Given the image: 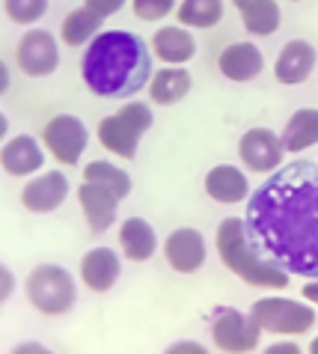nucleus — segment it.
<instances>
[{
  "instance_id": "23",
  "label": "nucleus",
  "mask_w": 318,
  "mask_h": 354,
  "mask_svg": "<svg viewBox=\"0 0 318 354\" xmlns=\"http://www.w3.org/2000/svg\"><path fill=\"white\" fill-rule=\"evenodd\" d=\"M102 21L104 15H98L95 9H89L86 3L72 9V12L66 15L63 21V30H59V36H63V42L68 48H77V45H89L93 39L102 33Z\"/></svg>"
},
{
  "instance_id": "9",
  "label": "nucleus",
  "mask_w": 318,
  "mask_h": 354,
  "mask_svg": "<svg viewBox=\"0 0 318 354\" xmlns=\"http://www.w3.org/2000/svg\"><path fill=\"white\" fill-rule=\"evenodd\" d=\"M15 57L27 77H48V75H54L59 66V45H57L54 33L42 30V27H30V30L18 39Z\"/></svg>"
},
{
  "instance_id": "31",
  "label": "nucleus",
  "mask_w": 318,
  "mask_h": 354,
  "mask_svg": "<svg viewBox=\"0 0 318 354\" xmlns=\"http://www.w3.org/2000/svg\"><path fill=\"white\" fill-rule=\"evenodd\" d=\"M301 295H303V298L310 301V304H315V307H318V280H315V283H306Z\"/></svg>"
},
{
  "instance_id": "24",
  "label": "nucleus",
  "mask_w": 318,
  "mask_h": 354,
  "mask_svg": "<svg viewBox=\"0 0 318 354\" xmlns=\"http://www.w3.org/2000/svg\"><path fill=\"white\" fill-rule=\"evenodd\" d=\"M238 15H241L244 30L253 36H271L280 30V6H277V0H253L244 9H238Z\"/></svg>"
},
{
  "instance_id": "34",
  "label": "nucleus",
  "mask_w": 318,
  "mask_h": 354,
  "mask_svg": "<svg viewBox=\"0 0 318 354\" xmlns=\"http://www.w3.org/2000/svg\"><path fill=\"white\" fill-rule=\"evenodd\" d=\"M21 351H42V346H33V342H24V346H18L12 354H21Z\"/></svg>"
},
{
  "instance_id": "2",
  "label": "nucleus",
  "mask_w": 318,
  "mask_h": 354,
  "mask_svg": "<svg viewBox=\"0 0 318 354\" xmlns=\"http://www.w3.org/2000/svg\"><path fill=\"white\" fill-rule=\"evenodd\" d=\"M152 51L131 30H104L86 45L81 75L102 98H131L152 81Z\"/></svg>"
},
{
  "instance_id": "1",
  "label": "nucleus",
  "mask_w": 318,
  "mask_h": 354,
  "mask_svg": "<svg viewBox=\"0 0 318 354\" xmlns=\"http://www.w3.org/2000/svg\"><path fill=\"white\" fill-rule=\"evenodd\" d=\"M244 226L268 262L318 280V164L292 161L274 170L247 200Z\"/></svg>"
},
{
  "instance_id": "20",
  "label": "nucleus",
  "mask_w": 318,
  "mask_h": 354,
  "mask_svg": "<svg viewBox=\"0 0 318 354\" xmlns=\"http://www.w3.org/2000/svg\"><path fill=\"white\" fill-rule=\"evenodd\" d=\"M194 86V77L187 68H158L152 75V81H149V98H152V104L158 107H170V104H178L182 98L191 93Z\"/></svg>"
},
{
  "instance_id": "36",
  "label": "nucleus",
  "mask_w": 318,
  "mask_h": 354,
  "mask_svg": "<svg viewBox=\"0 0 318 354\" xmlns=\"http://www.w3.org/2000/svg\"><path fill=\"white\" fill-rule=\"evenodd\" d=\"M310 351H312V354H318V337L310 342Z\"/></svg>"
},
{
  "instance_id": "35",
  "label": "nucleus",
  "mask_w": 318,
  "mask_h": 354,
  "mask_svg": "<svg viewBox=\"0 0 318 354\" xmlns=\"http://www.w3.org/2000/svg\"><path fill=\"white\" fill-rule=\"evenodd\" d=\"M232 3H235V9H244L247 3H253V0H232Z\"/></svg>"
},
{
  "instance_id": "7",
  "label": "nucleus",
  "mask_w": 318,
  "mask_h": 354,
  "mask_svg": "<svg viewBox=\"0 0 318 354\" xmlns=\"http://www.w3.org/2000/svg\"><path fill=\"white\" fill-rule=\"evenodd\" d=\"M42 140H45V149L54 155L57 164H77L84 149H86L89 134H86V125L77 120V116L57 113L54 120L45 122Z\"/></svg>"
},
{
  "instance_id": "30",
  "label": "nucleus",
  "mask_w": 318,
  "mask_h": 354,
  "mask_svg": "<svg viewBox=\"0 0 318 354\" xmlns=\"http://www.w3.org/2000/svg\"><path fill=\"white\" fill-rule=\"evenodd\" d=\"M0 280H3V286H0V298L6 301L9 295L15 292V277H12V271H9L6 265H3V271H0Z\"/></svg>"
},
{
  "instance_id": "13",
  "label": "nucleus",
  "mask_w": 318,
  "mask_h": 354,
  "mask_svg": "<svg viewBox=\"0 0 318 354\" xmlns=\"http://www.w3.org/2000/svg\"><path fill=\"white\" fill-rule=\"evenodd\" d=\"M77 203H81L84 218L95 235H102L113 226L119 196L111 188H104V185H98V182H84L81 188H77Z\"/></svg>"
},
{
  "instance_id": "6",
  "label": "nucleus",
  "mask_w": 318,
  "mask_h": 354,
  "mask_svg": "<svg viewBox=\"0 0 318 354\" xmlns=\"http://www.w3.org/2000/svg\"><path fill=\"white\" fill-rule=\"evenodd\" d=\"M250 316L259 322V328L280 337H301L315 328V310L292 298H259L250 307Z\"/></svg>"
},
{
  "instance_id": "17",
  "label": "nucleus",
  "mask_w": 318,
  "mask_h": 354,
  "mask_svg": "<svg viewBox=\"0 0 318 354\" xmlns=\"http://www.w3.org/2000/svg\"><path fill=\"white\" fill-rule=\"evenodd\" d=\"M119 271H122V262L111 248H93L81 259V280L89 292H111L119 280Z\"/></svg>"
},
{
  "instance_id": "28",
  "label": "nucleus",
  "mask_w": 318,
  "mask_h": 354,
  "mask_svg": "<svg viewBox=\"0 0 318 354\" xmlns=\"http://www.w3.org/2000/svg\"><path fill=\"white\" fill-rule=\"evenodd\" d=\"M176 0H131V9L140 21H161L173 12Z\"/></svg>"
},
{
  "instance_id": "12",
  "label": "nucleus",
  "mask_w": 318,
  "mask_h": 354,
  "mask_svg": "<svg viewBox=\"0 0 318 354\" xmlns=\"http://www.w3.org/2000/svg\"><path fill=\"white\" fill-rule=\"evenodd\" d=\"M68 196V179L66 173L51 170V173H39L36 179H30L21 188V205L33 214H48L59 209Z\"/></svg>"
},
{
  "instance_id": "27",
  "label": "nucleus",
  "mask_w": 318,
  "mask_h": 354,
  "mask_svg": "<svg viewBox=\"0 0 318 354\" xmlns=\"http://www.w3.org/2000/svg\"><path fill=\"white\" fill-rule=\"evenodd\" d=\"M3 9L12 24H33L45 15L48 0H3Z\"/></svg>"
},
{
  "instance_id": "5",
  "label": "nucleus",
  "mask_w": 318,
  "mask_h": 354,
  "mask_svg": "<svg viewBox=\"0 0 318 354\" xmlns=\"http://www.w3.org/2000/svg\"><path fill=\"white\" fill-rule=\"evenodd\" d=\"M27 301L42 316H66L77 301V286L72 271L63 265H39L27 277Z\"/></svg>"
},
{
  "instance_id": "26",
  "label": "nucleus",
  "mask_w": 318,
  "mask_h": 354,
  "mask_svg": "<svg viewBox=\"0 0 318 354\" xmlns=\"http://www.w3.org/2000/svg\"><path fill=\"white\" fill-rule=\"evenodd\" d=\"M84 182H98L104 188H111L119 200H125L131 194V176H128L122 167L107 164V161H89L84 167Z\"/></svg>"
},
{
  "instance_id": "32",
  "label": "nucleus",
  "mask_w": 318,
  "mask_h": 354,
  "mask_svg": "<svg viewBox=\"0 0 318 354\" xmlns=\"http://www.w3.org/2000/svg\"><path fill=\"white\" fill-rule=\"evenodd\" d=\"M170 351H196V354H203L205 348L200 346V342H176V346H170Z\"/></svg>"
},
{
  "instance_id": "15",
  "label": "nucleus",
  "mask_w": 318,
  "mask_h": 354,
  "mask_svg": "<svg viewBox=\"0 0 318 354\" xmlns=\"http://www.w3.org/2000/svg\"><path fill=\"white\" fill-rule=\"evenodd\" d=\"M217 68H221V75L226 81L247 84V81H253V77L262 75L265 57L253 42H232V45L223 48L221 57H217Z\"/></svg>"
},
{
  "instance_id": "19",
  "label": "nucleus",
  "mask_w": 318,
  "mask_h": 354,
  "mask_svg": "<svg viewBox=\"0 0 318 354\" xmlns=\"http://www.w3.org/2000/svg\"><path fill=\"white\" fill-rule=\"evenodd\" d=\"M205 194L221 205H235L250 194V182H247L244 170L232 164H217L205 173Z\"/></svg>"
},
{
  "instance_id": "18",
  "label": "nucleus",
  "mask_w": 318,
  "mask_h": 354,
  "mask_svg": "<svg viewBox=\"0 0 318 354\" xmlns=\"http://www.w3.org/2000/svg\"><path fill=\"white\" fill-rule=\"evenodd\" d=\"M0 164H3L6 176H33L42 170L45 164V152L30 134H18L12 140L3 143V152H0Z\"/></svg>"
},
{
  "instance_id": "29",
  "label": "nucleus",
  "mask_w": 318,
  "mask_h": 354,
  "mask_svg": "<svg viewBox=\"0 0 318 354\" xmlns=\"http://www.w3.org/2000/svg\"><path fill=\"white\" fill-rule=\"evenodd\" d=\"M84 3L89 6V9H95L98 15H104V18H111V15H116L119 9L125 6V0H84Z\"/></svg>"
},
{
  "instance_id": "4",
  "label": "nucleus",
  "mask_w": 318,
  "mask_h": 354,
  "mask_svg": "<svg viewBox=\"0 0 318 354\" xmlns=\"http://www.w3.org/2000/svg\"><path fill=\"white\" fill-rule=\"evenodd\" d=\"M152 129V111L143 102H128L125 107H119L116 113L104 116L98 122V143L107 152L119 155V158L131 161L137 155V143L140 137Z\"/></svg>"
},
{
  "instance_id": "3",
  "label": "nucleus",
  "mask_w": 318,
  "mask_h": 354,
  "mask_svg": "<svg viewBox=\"0 0 318 354\" xmlns=\"http://www.w3.org/2000/svg\"><path fill=\"white\" fill-rule=\"evenodd\" d=\"M217 253H221L223 265L235 277H241L247 286L256 289H286L289 286V271L277 268L268 262L259 250L247 239V226L241 218H226L217 226Z\"/></svg>"
},
{
  "instance_id": "8",
  "label": "nucleus",
  "mask_w": 318,
  "mask_h": 354,
  "mask_svg": "<svg viewBox=\"0 0 318 354\" xmlns=\"http://www.w3.org/2000/svg\"><path fill=\"white\" fill-rule=\"evenodd\" d=\"M212 339L221 351H253L259 348L262 328L253 316L238 310H217L212 319Z\"/></svg>"
},
{
  "instance_id": "25",
  "label": "nucleus",
  "mask_w": 318,
  "mask_h": 354,
  "mask_svg": "<svg viewBox=\"0 0 318 354\" xmlns=\"http://www.w3.org/2000/svg\"><path fill=\"white\" fill-rule=\"evenodd\" d=\"M178 24L196 27V30H212L223 21V0H182L178 3Z\"/></svg>"
},
{
  "instance_id": "33",
  "label": "nucleus",
  "mask_w": 318,
  "mask_h": 354,
  "mask_svg": "<svg viewBox=\"0 0 318 354\" xmlns=\"http://www.w3.org/2000/svg\"><path fill=\"white\" fill-rule=\"evenodd\" d=\"M268 351H292V354H297V346L294 342H283V346H271Z\"/></svg>"
},
{
  "instance_id": "22",
  "label": "nucleus",
  "mask_w": 318,
  "mask_h": 354,
  "mask_svg": "<svg viewBox=\"0 0 318 354\" xmlns=\"http://www.w3.org/2000/svg\"><path fill=\"white\" fill-rule=\"evenodd\" d=\"M280 137L286 143V152H292V155L312 149L318 143V107H301V111H294Z\"/></svg>"
},
{
  "instance_id": "10",
  "label": "nucleus",
  "mask_w": 318,
  "mask_h": 354,
  "mask_svg": "<svg viewBox=\"0 0 318 354\" xmlns=\"http://www.w3.org/2000/svg\"><path fill=\"white\" fill-rule=\"evenodd\" d=\"M286 143L271 129H250L238 140V158L253 173H274L283 164Z\"/></svg>"
},
{
  "instance_id": "21",
  "label": "nucleus",
  "mask_w": 318,
  "mask_h": 354,
  "mask_svg": "<svg viewBox=\"0 0 318 354\" xmlns=\"http://www.w3.org/2000/svg\"><path fill=\"white\" fill-rule=\"evenodd\" d=\"M119 248H122L125 259L131 262L152 259V253L158 250V235L152 230V223L143 218H128L119 226Z\"/></svg>"
},
{
  "instance_id": "14",
  "label": "nucleus",
  "mask_w": 318,
  "mask_h": 354,
  "mask_svg": "<svg viewBox=\"0 0 318 354\" xmlns=\"http://www.w3.org/2000/svg\"><path fill=\"white\" fill-rule=\"evenodd\" d=\"M315 68V48L306 39H292L283 45V51L274 60V77L286 86H297L303 81H310Z\"/></svg>"
},
{
  "instance_id": "16",
  "label": "nucleus",
  "mask_w": 318,
  "mask_h": 354,
  "mask_svg": "<svg viewBox=\"0 0 318 354\" xmlns=\"http://www.w3.org/2000/svg\"><path fill=\"white\" fill-rule=\"evenodd\" d=\"M152 54L167 66H185L196 57V39L185 24L158 27L152 36Z\"/></svg>"
},
{
  "instance_id": "11",
  "label": "nucleus",
  "mask_w": 318,
  "mask_h": 354,
  "mask_svg": "<svg viewBox=\"0 0 318 354\" xmlns=\"http://www.w3.org/2000/svg\"><path fill=\"white\" fill-rule=\"evenodd\" d=\"M208 257V248H205V239L200 230L194 226H178L167 235L164 241V259L167 265L176 271V274H194L205 265Z\"/></svg>"
}]
</instances>
